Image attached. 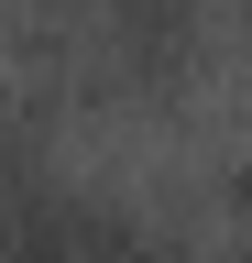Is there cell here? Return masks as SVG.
Returning a JSON list of instances; mask_svg holds the SVG:
<instances>
[{
  "label": "cell",
  "instance_id": "cell-1",
  "mask_svg": "<svg viewBox=\"0 0 252 263\" xmlns=\"http://www.w3.org/2000/svg\"><path fill=\"white\" fill-rule=\"evenodd\" d=\"M11 164H22V143H11V132H0V197H11Z\"/></svg>",
  "mask_w": 252,
  "mask_h": 263
},
{
  "label": "cell",
  "instance_id": "cell-2",
  "mask_svg": "<svg viewBox=\"0 0 252 263\" xmlns=\"http://www.w3.org/2000/svg\"><path fill=\"white\" fill-rule=\"evenodd\" d=\"M241 263H252V252H241Z\"/></svg>",
  "mask_w": 252,
  "mask_h": 263
}]
</instances>
